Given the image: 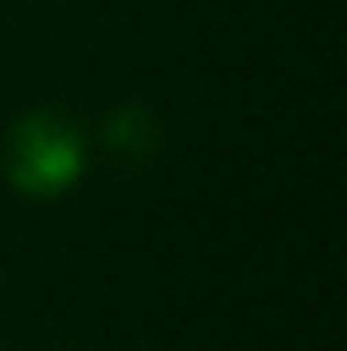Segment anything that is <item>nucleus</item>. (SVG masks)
Returning a JSON list of instances; mask_svg holds the SVG:
<instances>
[{
  "label": "nucleus",
  "instance_id": "obj_1",
  "mask_svg": "<svg viewBox=\"0 0 347 351\" xmlns=\"http://www.w3.org/2000/svg\"><path fill=\"white\" fill-rule=\"evenodd\" d=\"M86 164L82 127L53 106L29 110L4 139V176L25 196H58Z\"/></svg>",
  "mask_w": 347,
  "mask_h": 351
},
{
  "label": "nucleus",
  "instance_id": "obj_2",
  "mask_svg": "<svg viewBox=\"0 0 347 351\" xmlns=\"http://www.w3.org/2000/svg\"><path fill=\"white\" fill-rule=\"evenodd\" d=\"M102 139L110 152H119L127 160H147L160 147V119L143 106H123V110L106 114Z\"/></svg>",
  "mask_w": 347,
  "mask_h": 351
}]
</instances>
